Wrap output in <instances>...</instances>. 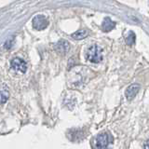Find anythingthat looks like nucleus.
Returning <instances> with one entry per match:
<instances>
[{"mask_svg":"<svg viewBox=\"0 0 149 149\" xmlns=\"http://www.w3.org/2000/svg\"><path fill=\"white\" fill-rule=\"evenodd\" d=\"M86 59L92 63H98L102 60V49L98 45H92L87 49Z\"/></svg>","mask_w":149,"mask_h":149,"instance_id":"1","label":"nucleus"},{"mask_svg":"<svg viewBox=\"0 0 149 149\" xmlns=\"http://www.w3.org/2000/svg\"><path fill=\"white\" fill-rule=\"evenodd\" d=\"M33 27L36 30H44L47 28L49 24V22L47 20V18L44 15H36L34 19H33Z\"/></svg>","mask_w":149,"mask_h":149,"instance_id":"2","label":"nucleus"},{"mask_svg":"<svg viewBox=\"0 0 149 149\" xmlns=\"http://www.w3.org/2000/svg\"><path fill=\"white\" fill-rule=\"evenodd\" d=\"M11 67L12 69L16 70V71L20 73H25L27 70V63L22 59L16 57L11 61Z\"/></svg>","mask_w":149,"mask_h":149,"instance_id":"3","label":"nucleus"},{"mask_svg":"<svg viewBox=\"0 0 149 149\" xmlns=\"http://www.w3.org/2000/svg\"><path fill=\"white\" fill-rule=\"evenodd\" d=\"M109 143V138L108 135L106 133H101L99 134L95 139V146L98 149H104L108 146Z\"/></svg>","mask_w":149,"mask_h":149,"instance_id":"4","label":"nucleus"},{"mask_svg":"<svg viewBox=\"0 0 149 149\" xmlns=\"http://www.w3.org/2000/svg\"><path fill=\"white\" fill-rule=\"evenodd\" d=\"M139 91H140V85H138L136 83L132 84V85L127 88V90L125 91L126 98H127L129 101H132V99H134V97L137 95Z\"/></svg>","mask_w":149,"mask_h":149,"instance_id":"5","label":"nucleus"},{"mask_svg":"<svg viewBox=\"0 0 149 149\" xmlns=\"http://www.w3.org/2000/svg\"><path fill=\"white\" fill-rule=\"evenodd\" d=\"M55 49L60 54H66L70 49V45L66 40L62 39L55 45Z\"/></svg>","mask_w":149,"mask_h":149,"instance_id":"6","label":"nucleus"},{"mask_svg":"<svg viewBox=\"0 0 149 149\" xmlns=\"http://www.w3.org/2000/svg\"><path fill=\"white\" fill-rule=\"evenodd\" d=\"M115 25H116L115 22L112 21L110 18H106V19H104V22H102V28L104 32H109L113 29V28L115 27Z\"/></svg>","mask_w":149,"mask_h":149,"instance_id":"7","label":"nucleus"},{"mask_svg":"<svg viewBox=\"0 0 149 149\" xmlns=\"http://www.w3.org/2000/svg\"><path fill=\"white\" fill-rule=\"evenodd\" d=\"M87 36H88V31L85 29H81V30L74 32L72 35V37L76 40H82L85 38V37H87Z\"/></svg>","mask_w":149,"mask_h":149,"instance_id":"8","label":"nucleus"},{"mask_svg":"<svg viewBox=\"0 0 149 149\" xmlns=\"http://www.w3.org/2000/svg\"><path fill=\"white\" fill-rule=\"evenodd\" d=\"M8 90L3 86L2 88H0V104H5L8 101Z\"/></svg>","mask_w":149,"mask_h":149,"instance_id":"9","label":"nucleus"},{"mask_svg":"<svg viewBox=\"0 0 149 149\" xmlns=\"http://www.w3.org/2000/svg\"><path fill=\"white\" fill-rule=\"evenodd\" d=\"M134 42H135V35L133 34L132 32H130V35L127 37V43L129 45H133Z\"/></svg>","mask_w":149,"mask_h":149,"instance_id":"10","label":"nucleus"},{"mask_svg":"<svg viewBox=\"0 0 149 149\" xmlns=\"http://www.w3.org/2000/svg\"><path fill=\"white\" fill-rule=\"evenodd\" d=\"M12 41H13V38H10L8 41H7V42H6V44H5V48H6V49H9V48H10V47L12 46V45H11Z\"/></svg>","mask_w":149,"mask_h":149,"instance_id":"11","label":"nucleus"},{"mask_svg":"<svg viewBox=\"0 0 149 149\" xmlns=\"http://www.w3.org/2000/svg\"><path fill=\"white\" fill-rule=\"evenodd\" d=\"M144 149H149V140L144 144Z\"/></svg>","mask_w":149,"mask_h":149,"instance_id":"12","label":"nucleus"}]
</instances>
